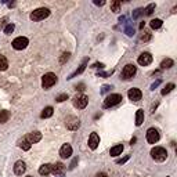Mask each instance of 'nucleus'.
Wrapping results in <instances>:
<instances>
[{
	"instance_id": "nucleus-1",
	"label": "nucleus",
	"mask_w": 177,
	"mask_h": 177,
	"mask_svg": "<svg viewBox=\"0 0 177 177\" xmlns=\"http://www.w3.org/2000/svg\"><path fill=\"white\" fill-rule=\"evenodd\" d=\"M151 157L157 162H163L168 158V152H166L163 147H155L151 150Z\"/></svg>"
},
{
	"instance_id": "nucleus-2",
	"label": "nucleus",
	"mask_w": 177,
	"mask_h": 177,
	"mask_svg": "<svg viewBox=\"0 0 177 177\" xmlns=\"http://www.w3.org/2000/svg\"><path fill=\"white\" fill-rule=\"evenodd\" d=\"M58 80V78H57V75L53 74V72H48V74H46L41 78V86H43V89H50V87H53V86L57 83Z\"/></svg>"
},
{
	"instance_id": "nucleus-3",
	"label": "nucleus",
	"mask_w": 177,
	"mask_h": 177,
	"mask_svg": "<svg viewBox=\"0 0 177 177\" xmlns=\"http://www.w3.org/2000/svg\"><path fill=\"white\" fill-rule=\"evenodd\" d=\"M50 15V10L46 8V7H41V8H36L35 11H32L30 14V19L32 21H41L44 18Z\"/></svg>"
},
{
	"instance_id": "nucleus-4",
	"label": "nucleus",
	"mask_w": 177,
	"mask_h": 177,
	"mask_svg": "<svg viewBox=\"0 0 177 177\" xmlns=\"http://www.w3.org/2000/svg\"><path fill=\"white\" fill-rule=\"evenodd\" d=\"M136 72H137L136 65L127 64V65H124V68L122 71V75H120V76H122V79H124V80H130V79L136 75Z\"/></svg>"
},
{
	"instance_id": "nucleus-5",
	"label": "nucleus",
	"mask_w": 177,
	"mask_h": 177,
	"mask_svg": "<svg viewBox=\"0 0 177 177\" xmlns=\"http://www.w3.org/2000/svg\"><path fill=\"white\" fill-rule=\"evenodd\" d=\"M122 100L123 98L120 94H109L105 98V101H104V108H111V107H113V105H118Z\"/></svg>"
},
{
	"instance_id": "nucleus-6",
	"label": "nucleus",
	"mask_w": 177,
	"mask_h": 177,
	"mask_svg": "<svg viewBox=\"0 0 177 177\" xmlns=\"http://www.w3.org/2000/svg\"><path fill=\"white\" fill-rule=\"evenodd\" d=\"M87 104H89V97L85 96V94H78V96H76L75 98H74V105H75L78 109L86 108V107H87Z\"/></svg>"
},
{
	"instance_id": "nucleus-7",
	"label": "nucleus",
	"mask_w": 177,
	"mask_h": 177,
	"mask_svg": "<svg viewBox=\"0 0 177 177\" xmlns=\"http://www.w3.org/2000/svg\"><path fill=\"white\" fill-rule=\"evenodd\" d=\"M13 47L15 48V50H24L28 44H29V40L26 39V37H24V36H18V37H15V39L13 40Z\"/></svg>"
},
{
	"instance_id": "nucleus-8",
	"label": "nucleus",
	"mask_w": 177,
	"mask_h": 177,
	"mask_svg": "<svg viewBox=\"0 0 177 177\" xmlns=\"http://www.w3.org/2000/svg\"><path fill=\"white\" fill-rule=\"evenodd\" d=\"M159 130L155 129V127H151V129H148L147 131V141L150 144H155L159 141Z\"/></svg>"
},
{
	"instance_id": "nucleus-9",
	"label": "nucleus",
	"mask_w": 177,
	"mask_h": 177,
	"mask_svg": "<svg viewBox=\"0 0 177 177\" xmlns=\"http://www.w3.org/2000/svg\"><path fill=\"white\" fill-rule=\"evenodd\" d=\"M25 140L29 143L30 145L35 144V143H39V141L41 140V133L40 131H32V133H29V134H26L25 137Z\"/></svg>"
},
{
	"instance_id": "nucleus-10",
	"label": "nucleus",
	"mask_w": 177,
	"mask_h": 177,
	"mask_svg": "<svg viewBox=\"0 0 177 177\" xmlns=\"http://www.w3.org/2000/svg\"><path fill=\"white\" fill-rule=\"evenodd\" d=\"M65 124H67V127L69 130H76L79 126H80V122H79L78 118L75 116H68L67 120H65Z\"/></svg>"
},
{
	"instance_id": "nucleus-11",
	"label": "nucleus",
	"mask_w": 177,
	"mask_h": 177,
	"mask_svg": "<svg viewBox=\"0 0 177 177\" xmlns=\"http://www.w3.org/2000/svg\"><path fill=\"white\" fill-rule=\"evenodd\" d=\"M127 96H129V98L131 100V101L136 102V101H140V100H141V97H143V93H141V90H140V89L133 87V89H130V90H129Z\"/></svg>"
},
{
	"instance_id": "nucleus-12",
	"label": "nucleus",
	"mask_w": 177,
	"mask_h": 177,
	"mask_svg": "<svg viewBox=\"0 0 177 177\" xmlns=\"http://www.w3.org/2000/svg\"><path fill=\"white\" fill-rule=\"evenodd\" d=\"M138 64L143 65V67H147V65H150L152 62V55L150 53H143L140 54V57H138Z\"/></svg>"
},
{
	"instance_id": "nucleus-13",
	"label": "nucleus",
	"mask_w": 177,
	"mask_h": 177,
	"mask_svg": "<svg viewBox=\"0 0 177 177\" xmlns=\"http://www.w3.org/2000/svg\"><path fill=\"white\" fill-rule=\"evenodd\" d=\"M25 170H26L25 162H22V161L15 162V165H14V173H15L17 176H22L24 173H25Z\"/></svg>"
},
{
	"instance_id": "nucleus-14",
	"label": "nucleus",
	"mask_w": 177,
	"mask_h": 177,
	"mask_svg": "<svg viewBox=\"0 0 177 177\" xmlns=\"http://www.w3.org/2000/svg\"><path fill=\"white\" fill-rule=\"evenodd\" d=\"M71 155H72V147L69 144H64L60 150V157L62 159H67V158L71 157Z\"/></svg>"
},
{
	"instance_id": "nucleus-15",
	"label": "nucleus",
	"mask_w": 177,
	"mask_h": 177,
	"mask_svg": "<svg viewBox=\"0 0 177 177\" xmlns=\"http://www.w3.org/2000/svg\"><path fill=\"white\" fill-rule=\"evenodd\" d=\"M98 144H100L98 134H97V133H91V134H90V137H89V147L91 148V150H96V148L98 147Z\"/></svg>"
},
{
	"instance_id": "nucleus-16",
	"label": "nucleus",
	"mask_w": 177,
	"mask_h": 177,
	"mask_svg": "<svg viewBox=\"0 0 177 177\" xmlns=\"http://www.w3.org/2000/svg\"><path fill=\"white\" fill-rule=\"evenodd\" d=\"M64 170H65V166L62 165L61 162H58V163H55V165H51V173H53V174H61Z\"/></svg>"
},
{
	"instance_id": "nucleus-17",
	"label": "nucleus",
	"mask_w": 177,
	"mask_h": 177,
	"mask_svg": "<svg viewBox=\"0 0 177 177\" xmlns=\"http://www.w3.org/2000/svg\"><path fill=\"white\" fill-rule=\"evenodd\" d=\"M39 173L41 176H47V174H50L51 173V165L50 163H44V165H41L40 166V169H39Z\"/></svg>"
},
{
	"instance_id": "nucleus-18",
	"label": "nucleus",
	"mask_w": 177,
	"mask_h": 177,
	"mask_svg": "<svg viewBox=\"0 0 177 177\" xmlns=\"http://www.w3.org/2000/svg\"><path fill=\"white\" fill-rule=\"evenodd\" d=\"M123 151V145L122 144H118L115 147L111 148V157H118V155H120Z\"/></svg>"
},
{
	"instance_id": "nucleus-19",
	"label": "nucleus",
	"mask_w": 177,
	"mask_h": 177,
	"mask_svg": "<svg viewBox=\"0 0 177 177\" xmlns=\"http://www.w3.org/2000/svg\"><path fill=\"white\" fill-rule=\"evenodd\" d=\"M144 122V111L138 109L136 112V126H141Z\"/></svg>"
},
{
	"instance_id": "nucleus-20",
	"label": "nucleus",
	"mask_w": 177,
	"mask_h": 177,
	"mask_svg": "<svg viewBox=\"0 0 177 177\" xmlns=\"http://www.w3.org/2000/svg\"><path fill=\"white\" fill-rule=\"evenodd\" d=\"M87 61H89V58H85V60H83V62H82V65H80V67H79V69H78V71H76L74 75H71V76H69L68 79H72V78H74L75 75H79V74H82V72H83V71H85V69H86V67H87Z\"/></svg>"
},
{
	"instance_id": "nucleus-21",
	"label": "nucleus",
	"mask_w": 177,
	"mask_h": 177,
	"mask_svg": "<svg viewBox=\"0 0 177 177\" xmlns=\"http://www.w3.org/2000/svg\"><path fill=\"white\" fill-rule=\"evenodd\" d=\"M53 112H54V109L51 108V107H46V108L41 111L40 118H43V119H46V118H50L51 115H53Z\"/></svg>"
},
{
	"instance_id": "nucleus-22",
	"label": "nucleus",
	"mask_w": 177,
	"mask_h": 177,
	"mask_svg": "<svg viewBox=\"0 0 177 177\" xmlns=\"http://www.w3.org/2000/svg\"><path fill=\"white\" fill-rule=\"evenodd\" d=\"M8 67V61L3 54H0V71H6Z\"/></svg>"
},
{
	"instance_id": "nucleus-23",
	"label": "nucleus",
	"mask_w": 177,
	"mask_h": 177,
	"mask_svg": "<svg viewBox=\"0 0 177 177\" xmlns=\"http://www.w3.org/2000/svg\"><path fill=\"white\" fill-rule=\"evenodd\" d=\"M173 64H174V61L170 60V58H166V60L162 61L161 67H162V69H169V68L173 67Z\"/></svg>"
},
{
	"instance_id": "nucleus-24",
	"label": "nucleus",
	"mask_w": 177,
	"mask_h": 177,
	"mask_svg": "<svg viewBox=\"0 0 177 177\" xmlns=\"http://www.w3.org/2000/svg\"><path fill=\"white\" fill-rule=\"evenodd\" d=\"M10 118L8 111H0V123H6Z\"/></svg>"
},
{
	"instance_id": "nucleus-25",
	"label": "nucleus",
	"mask_w": 177,
	"mask_h": 177,
	"mask_svg": "<svg viewBox=\"0 0 177 177\" xmlns=\"http://www.w3.org/2000/svg\"><path fill=\"white\" fill-rule=\"evenodd\" d=\"M161 26H162V19L155 18V19L151 21V28H152V29H159Z\"/></svg>"
},
{
	"instance_id": "nucleus-26",
	"label": "nucleus",
	"mask_w": 177,
	"mask_h": 177,
	"mask_svg": "<svg viewBox=\"0 0 177 177\" xmlns=\"http://www.w3.org/2000/svg\"><path fill=\"white\" fill-rule=\"evenodd\" d=\"M173 89H174V85H173V83H168V85L165 86V89H162V96L169 94V93H170Z\"/></svg>"
},
{
	"instance_id": "nucleus-27",
	"label": "nucleus",
	"mask_w": 177,
	"mask_h": 177,
	"mask_svg": "<svg viewBox=\"0 0 177 177\" xmlns=\"http://www.w3.org/2000/svg\"><path fill=\"white\" fill-rule=\"evenodd\" d=\"M18 145H19V148H22L24 151H28V150H29V148H30V144L28 143V141L25 140V138H22V140H19Z\"/></svg>"
},
{
	"instance_id": "nucleus-28",
	"label": "nucleus",
	"mask_w": 177,
	"mask_h": 177,
	"mask_svg": "<svg viewBox=\"0 0 177 177\" xmlns=\"http://www.w3.org/2000/svg\"><path fill=\"white\" fill-rule=\"evenodd\" d=\"M14 29H15V25H14V24H8V25L4 28V33L6 35H11L14 32Z\"/></svg>"
},
{
	"instance_id": "nucleus-29",
	"label": "nucleus",
	"mask_w": 177,
	"mask_h": 177,
	"mask_svg": "<svg viewBox=\"0 0 177 177\" xmlns=\"http://www.w3.org/2000/svg\"><path fill=\"white\" fill-rule=\"evenodd\" d=\"M120 4H122L120 2H113L112 4H111V10H112L113 13H118L119 11V8H120Z\"/></svg>"
},
{
	"instance_id": "nucleus-30",
	"label": "nucleus",
	"mask_w": 177,
	"mask_h": 177,
	"mask_svg": "<svg viewBox=\"0 0 177 177\" xmlns=\"http://www.w3.org/2000/svg\"><path fill=\"white\" fill-rule=\"evenodd\" d=\"M154 10H155V4H154V3H151V4L144 10V11H145V14H147V15H151V14L154 13Z\"/></svg>"
},
{
	"instance_id": "nucleus-31",
	"label": "nucleus",
	"mask_w": 177,
	"mask_h": 177,
	"mask_svg": "<svg viewBox=\"0 0 177 177\" xmlns=\"http://www.w3.org/2000/svg\"><path fill=\"white\" fill-rule=\"evenodd\" d=\"M65 100H68V94H60V96H57L55 101H57V102H62V101H65Z\"/></svg>"
},
{
	"instance_id": "nucleus-32",
	"label": "nucleus",
	"mask_w": 177,
	"mask_h": 177,
	"mask_svg": "<svg viewBox=\"0 0 177 177\" xmlns=\"http://www.w3.org/2000/svg\"><path fill=\"white\" fill-rule=\"evenodd\" d=\"M69 55H71L69 53H64V54H62V57L60 58V62H61V64H64L65 61H68V60H69Z\"/></svg>"
},
{
	"instance_id": "nucleus-33",
	"label": "nucleus",
	"mask_w": 177,
	"mask_h": 177,
	"mask_svg": "<svg viewBox=\"0 0 177 177\" xmlns=\"http://www.w3.org/2000/svg\"><path fill=\"white\" fill-rule=\"evenodd\" d=\"M141 40H143V41H148V40H151V35H150V33H144L143 36H141Z\"/></svg>"
},
{
	"instance_id": "nucleus-34",
	"label": "nucleus",
	"mask_w": 177,
	"mask_h": 177,
	"mask_svg": "<svg viewBox=\"0 0 177 177\" xmlns=\"http://www.w3.org/2000/svg\"><path fill=\"white\" fill-rule=\"evenodd\" d=\"M75 90L83 91V90H85V83H79V85H76V86H75Z\"/></svg>"
},
{
	"instance_id": "nucleus-35",
	"label": "nucleus",
	"mask_w": 177,
	"mask_h": 177,
	"mask_svg": "<svg viewBox=\"0 0 177 177\" xmlns=\"http://www.w3.org/2000/svg\"><path fill=\"white\" fill-rule=\"evenodd\" d=\"M161 79H158V80L157 82H154V83H152V85H151V90H155V87H158V86L159 85H161Z\"/></svg>"
},
{
	"instance_id": "nucleus-36",
	"label": "nucleus",
	"mask_w": 177,
	"mask_h": 177,
	"mask_svg": "<svg viewBox=\"0 0 177 177\" xmlns=\"http://www.w3.org/2000/svg\"><path fill=\"white\" fill-rule=\"evenodd\" d=\"M76 163H78V158H75V159H74V161H72V162H71V165H69V169H74Z\"/></svg>"
},
{
	"instance_id": "nucleus-37",
	"label": "nucleus",
	"mask_w": 177,
	"mask_h": 177,
	"mask_svg": "<svg viewBox=\"0 0 177 177\" xmlns=\"http://www.w3.org/2000/svg\"><path fill=\"white\" fill-rule=\"evenodd\" d=\"M141 11H143V10H141V8H137V10H136V13L133 14V18H137V17L141 14Z\"/></svg>"
},
{
	"instance_id": "nucleus-38",
	"label": "nucleus",
	"mask_w": 177,
	"mask_h": 177,
	"mask_svg": "<svg viewBox=\"0 0 177 177\" xmlns=\"http://www.w3.org/2000/svg\"><path fill=\"white\" fill-rule=\"evenodd\" d=\"M127 159H129V157H126V158H123V159H118L116 163H124V162H126Z\"/></svg>"
},
{
	"instance_id": "nucleus-39",
	"label": "nucleus",
	"mask_w": 177,
	"mask_h": 177,
	"mask_svg": "<svg viewBox=\"0 0 177 177\" xmlns=\"http://www.w3.org/2000/svg\"><path fill=\"white\" fill-rule=\"evenodd\" d=\"M133 32H134V30L131 29V28H127V29H126V33L129 35V36H131V35H133Z\"/></svg>"
},
{
	"instance_id": "nucleus-40",
	"label": "nucleus",
	"mask_w": 177,
	"mask_h": 177,
	"mask_svg": "<svg viewBox=\"0 0 177 177\" xmlns=\"http://www.w3.org/2000/svg\"><path fill=\"white\" fill-rule=\"evenodd\" d=\"M104 3H105V2H98V0H96L94 4H97V6H104Z\"/></svg>"
},
{
	"instance_id": "nucleus-41",
	"label": "nucleus",
	"mask_w": 177,
	"mask_h": 177,
	"mask_svg": "<svg viewBox=\"0 0 177 177\" xmlns=\"http://www.w3.org/2000/svg\"><path fill=\"white\" fill-rule=\"evenodd\" d=\"M96 177H108V176L105 173H98V174H96Z\"/></svg>"
},
{
	"instance_id": "nucleus-42",
	"label": "nucleus",
	"mask_w": 177,
	"mask_h": 177,
	"mask_svg": "<svg viewBox=\"0 0 177 177\" xmlns=\"http://www.w3.org/2000/svg\"><path fill=\"white\" fill-rule=\"evenodd\" d=\"M111 87H109V86H104V89H102V93H105V91H108V90H109Z\"/></svg>"
},
{
	"instance_id": "nucleus-43",
	"label": "nucleus",
	"mask_w": 177,
	"mask_h": 177,
	"mask_svg": "<svg viewBox=\"0 0 177 177\" xmlns=\"http://www.w3.org/2000/svg\"><path fill=\"white\" fill-rule=\"evenodd\" d=\"M94 68H104V64H94Z\"/></svg>"
},
{
	"instance_id": "nucleus-44",
	"label": "nucleus",
	"mask_w": 177,
	"mask_h": 177,
	"mask_svg": "<svg viewBox=\"0 0 177 177\" xmlns=\"http://www.w3.org/2000/svg\"><path fill=\"white\" fill-rule=\"evenodd\" d=\"M26 177H32V176H26Z\"/></svg>"
}]
</instances>
